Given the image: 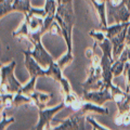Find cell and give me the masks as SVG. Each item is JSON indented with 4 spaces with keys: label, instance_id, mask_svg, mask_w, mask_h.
<instances>
[{
    "label": "cell",
    "instance_id": "cell-1",
    "mask_svg": "<svg viewBox=\"0 0 130 130\" xmlns=\"http://www.w3.org/2000/svg\"><path fill=\"white\" fill-rule=\"evenodd\" d=\"M14 67V61H12L9 65L1 67V93H16L22 88V85L15 79L13 75Z\"/></svg>",
    "mask_w": 130,
    "mask_h": 130
},
{
    "label": "cell",
    "instance_id": "cell-2",
    "mask_svg": "<svg viewBox=\"0 0 130 130\" xmlns=\"http://www.w3.org/2000/svg\"><path fill=\"white\" fill-rule=\"evenodd\" d=\"M84 99L85 101H89L91 103H94L98 105L103 104L105 101L113 100L111 89L104 88L101 90H94V91H84Z\"/></svg>",
    "mask_w": 130,
    "mask_h": 130
},
{
    "label": "cell",
    "instance_id": "cell-3",
    "mask_svg": "<svg viewBox=\"0 0 130 130\" xmlns=\"http://www.w3.org/2000/svg\"><path fill=\"white\" fill-rule=\"evenodd\" d=\"M128 27H125L119 34L115 35L114 37L111 39V41L113 43V49H112V55L114 60H117L120 56V54L124 52L125 48H126V37H127V31H128Z\"/></svg>",
    "mask_w": 130,
    "mask_h": 130
},
{
    "label": "cell",
    "instance_id": "cell-4",
    "mask_svg": "<svg viewBox=\"0 0 130 130\" xmlns=\"http://www.w3.org/2000/svg\"><path fill=\"white\" fill-rule=\"evenodd\" d=\"M64 106H65V104L64 102H62L58 106H55L53 108L46 107V108L39 109V123L37 125V127H34V129H43V128H46L44 126H50L51 120L53 119V115L55 113H58Z\"/></svg>",
    "mask_w": 130,
    "mask_h": 130
},
{
    "label": "cell",
    "instance_id": "cell-5",
    "mask_svg": "<svg viewBox=\"0 0 130 130\" xmlns=\"http://www.w3.org/2000/svg\"><path fill=\"white\" fill-rule=\"evenodd\" d=\"M25 54V66L29 72V74L31 77H40V76H47V71L42 70V66L40 65L37 61L35 60V58L32 56L29 51H22Z\"/></svg>",
    "mask_w": 130,
    "mask_h": 130
},
{
    "label": "cell",
    "instance_id": "cell-6",
    "mask_svg": "<svg viewBox=\"0 0 130 130\" xmlns=\"http://www.w3.org/2000/svg\"><path fill=\"white\" fill-rule=\"evenodd\" d=\"M85 114L81 112H75L74 115L70 116L66 120H64L62 125L55 127L54 129H85L84 127Z\"/></svg>",
    "mask_w": 130,
    "mask_h": 130
},
{
    "label": "cell",
    "instance_id": "cell-7",
    "mask_svg": "<svg viewBox=\"0 0 130 130\" xmlns=\"http://www.w3.org/2000/svg\"><path fill=\"white\" fill-rule=\"evenodd\" d=\"M128 61V48L126 47L124 52L120 54V56L117 60H115V62L112 65V74L113 76H119L121 73L124 72L126 63Z\"/></svg>",
    "mask_w": 130,
    "mask_h": 130
},
{
    "label": "cell",
    "instance_id": "cell-8",
    "mask_svg": "<svg viewBox=\"0 0 130 130\" xmlns=\"http://www.w3.org/2000/svg\"><path fill=\"white\" fill-rule=\"evenodd\" d=\"M32 101H34L35 105L37 106L39 109H42V108H46L47 106V103L49 102V100L51 99V93H42V92H39V91H34L29 95Z\"/></svg>",
    "mask_w": 130,
    "mask_h": 130
},
{
    "label": "cell",
    "instance_id": "cell-9",
    "mask_svg": "<svg viewBox=\"0 0 130 130\" xmlns=\"http://www.w3.org/2000/svg\"><path fill=\"white\" fill-rule=\"evenodd\" d=\"M130 26V22H126V23H116L115 25L109 26V27H103L102 30L105 32V36L108 39H112L114 36L119 34V32L124 29L125 27Z\"/></svg>",
    "mask_w": 130,
    "mask_h": 130
},
{
    "label": "cell",
    "instance_id": "cell-10",
    "mask_svg": "<svg viewBox=\"0 0 130 130\" xmlns=\"http://www.w3.org/2000/svg\"><path fill=\"white\" fill-rule=\"evenodd\" d=\"M26 21L28 23V27H29L30 32L41 30V29H43V27H44V20L40 19L39 15L34 14V15H31L28 20H26Z\"/></svg>",
    "mask_w": 130,
    "mask_h": 130
},
{
    "label": "cell",
    "instance_id": "cell-11",
    "mask_svg": "<svg viewBox=\"0 0 130 130\" xmlns=\"http://www.w3.org/2000/svg\"><path fill=\"white\" fill-rule=\"evenodd\" d=\"M36 80H37V77H31L30 80L28 81L25 86H22V88L19 90V92L29 96L31 93L35 91V83H36ZM16 93H18V92H16Z\"/></svg>",
    "mask_w": 130,
    "mask_h": 130
},
{
    "label": "cell",
    "instance_id": "cell-12",
    "mask_svg": "<svg viewBox=\"0 0 130 130\" xmlns=\"http://www.w3.org/2000/svg\"><path fill=\"white\" fill-rule=\"evenodd\" d=\"M13 102H14V96L13 93H1V104L2 107L5 108H10L13 107Z\"/></svg>",
    "mask_w": 130,
    "mask_h": 130
},
{
    "label": "cell",
    "instance_id": "cell-13",
    "mask_svg": "<svg viewBox=\"0 0 130 130\" xmlns=\"http://www.w3.org/2000/svg\"><path fill=\"white\" fill-rule=\"evenodd\" d=\"M116 125H129L130 124V112L119 113L118 116L115 118Z\"/></svg>",
    "mask_w": 130,
    "mask_h": 130
},
{
    "label": "cell",
    "instance_id": "cell-14",
    "mask_svg": "<svg viewBox=\"0 0 130 130\" xmlns=\"http://www.w3.org/2000/svg\"><path fill=\"white\" fill-rule=\"evenodd\" d=\"M79 100V98L77 96L75 93H73L72 91L68 92V93H65V98H64V104L65 106H68L71 107L73 104H75L77 101Z\"/></svg>",
    "mask_w": 130,
    "mask_h": 130
},
{
    "label": "cell",
    "instance_id": "cell-15",
    "mask_svg": "<svg viewBox=\"0 0 130 130\" xmlns=\"http://www.w3.org/2000/svg\"><path fill=\"white\" fill-rule=\"evenodd\" d=\"M89 35L93 37V39L98 42H103L105 39H106V36H105V32L103 30H99V31H89Z\"/></svg>",
    "mask_w": 130,
    "mask_h": 130
},
{
    "label": "cell",
    "instance_id": "cell-16",
    "mask_svg": "<svg viewBox=\"0 0 130 130\" xmlns=\"http://www.w3.org/2000/svg\"><path fill=\"white\" fill-rule=\"evenodd\" d=\"M72 61H73V55H72V53H67L66 55H64L62 59H60V60H59L58 64L60 65V67H61V68H63L65 65H67L68 63H71Z\"/></svg>",
    "mask_w": 130,
    "mask_h": 130
},
{
    "label": "cell",
    "instance_id": "cell-17",
    "mask_svg": "<svg viewBox=\"0 0 130 130\" xmlns=\"http://www.w3.org/2000/svg\"><path fill=\"white\" fill-rule=\"evenodd\" d=\"M13 121H14V118H13V117H11V118H10L9 120H8V119H7V117H6V113H5V115H3V112H2V117H1V127H0V128L3 129V128L6 127V126H8L10 123H13Z\"/></svg>",
    "mask_w": 130,
    "mask_h": 130
},
{
    "label": "cell",
    "instance_id": "cell-18",
    "mask_svg": "<svg viewBox=\"0 0 130 130\" xmlns=\"http://www.w3.org/2000/svg\"><path fill=\"white\" fill-rule=\"evenodd\" d=\"M87 120L91 124V126H94V127H93V129H107V128L102 127L101 125H99V124H98L96 121H95L94 119H93V118H90V117H87Z\"/></svg>",
    "mask_w": 130,
    "mask_h": 130
}]
</instances>
